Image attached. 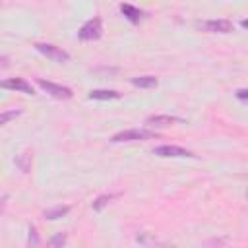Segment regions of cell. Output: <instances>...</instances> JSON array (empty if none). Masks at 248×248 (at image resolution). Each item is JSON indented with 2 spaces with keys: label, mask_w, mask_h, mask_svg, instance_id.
<instances>
[{
  "label": "cell",
  "mask_w": 248,
  "mask_h": 248,
  "mask_svg": "<svg viewBox=\"0 0 248 248\" xmlns=\"http://www.w3.org/2000/svg\"><path fill=\"white\" fill-rule=\"evenodd\" d=\"M157 138L155 130H145V128H132V130H124L118 132L110 138L112 143H120V141H143V140H151Z\"/></svg>",
  "instance_id": "cell-1"
},
{
  "label": "cell",
  "mask_w": 248,
  "mask_h": 248,
  "mask_svg": "<svg viewBox=\"0 0 248 248\" xmlns=\"http://www.w3.org/2000/svg\"><path fill=\"white\" fill-rule=\"evenodd\" d=\"M101 35H103L101 17H91V19H87V21L79 27V31H78V37H79L81 41H97V39H101Z\"/></svg>",
  "instance_id": "cell-2"
},
{
  "label": "cell",
  "mask_w": 248,
  "mask_h": 248,
  "mask_svg": "<svg viewBox=\"0 0 248 248\" xmlns=\"http://www.w3.org/2000/svg\"><path fill=\"white\" fill-rule=\"evenodd\" d=\"M37 85L54 99H70L74 95L70 87L60 85V83H52V81H46V79H37Z\"/></svg>",
  "instance_id": "cell-3"
},
{
  "label": "cell",
  "mask_w": 248,
  "mask_h": 248,
  "mask_svg": "<svg viewBox=\"0 0 248 248\" xmlns=\"http://www.w3.org/2000/svg\"><path fill=\"white\" fill-rule=\"evenodd\" d=\"M35 48H37L41 54H45L46 58L54 60V62H68V60H70V54H68L66 50L54 46V45H48V43H37Z\"/></svg>",
  "instance_id": "cell-4"
},
{
  "label": "cell",
  "mask_w": 248,
  "mask_h": 248,
  "mask_svg": "<svg viewBox=\"0 0 248 248\" xmlns=\"http://www.w3.org/2000/svg\"><path fill=\"white\" fill-rule=\"evenodd\" d=\"M198 29L202 31H207V33H231L234 27L231 21L227 19H211V21H200L196 23Z\"/></svg>",
  "instance_id": "cell-5"
},
{
  "label": "cell",
  "mask_w": 248,
  "mask_h": 248,
  "mask_svg": "<svg viewBox=\"0 0 248 248\" xmlns=\"http://www.w3.org/2000/svg\"><path fill=\"white\" fill-rule=\"evenodd\" d=\"M153 155H157V157H194L188 149H184L180 145H159L153 149Z\"/></svg>",
  "instance_id": "cell-6"
},
{
  "label": "cell",
  "mask_w": 248,
  "mask_h": 248,
  "mask_svg": "<svg viewBox=\"0 0 248 248\" xmlns=\"http://www.w3.org/2000/svg\"><path fill=\"white\" fill-rule=\"evenodd\" d=\"M0 85H2L4 89L21 91V93H25V95H33V93H35V91H33V87H31V83H27L23 78H12V79H4Z\"/></svg>",
  "instance_id": "cell-7"
},
{
  "label": "cell",
  "mask_w": 248,
  "mask_h": 248,
  "mask_svg": "<svg viewBox=\"0 0 248 248\" xmlns=\"http://www.w3.org/2000/svg\"><path fill=\"white\" fill-rule=\"evenodd\" d=\"M180 118H174V116H169V114H155V116H149L145 120L147 126L151 128H165V126H170L172 122H178Z\"/></svg>",
  "instance_id": "cell-8"
},
{
  "label": "cell",
  "mask_w": 248,
  "mask_h": 248,
  "mask_svg": "<svg viewBox=\"0 0 248 248\" xmlns=\"http://www.w3.org/2000/svg\"><path fill=\"white\" fill-rule=\"evenodd\" d=\"M120 12H122L124 17H126L128 21H132V23H140V19H141V16H143V12L138 10V8H134L132 4H120Z\"/></svg>",
  "instance_id": "cell-9"
},
{
  "label": "cell",
  "mask_w": 248,
  "mask_h": 248,
  "mask_svg": "<svg viewBox=\"0 0 248 248\" xmlns=\"http://www.w3.org/2000/svg\"><path fill=\"white\" fill-rule=\"evenodd\" d=\"M120 93L116 91H110V89H91L89 91V99H95V101H110V99H118Z\"/></svg>",
  "instance_id": "cell-10"
},
{
  "label": "cell",
  "mask_w": 248,
  "mask_h": 248,
  "mask_svg": "<svg viewBox=\"0 0 248 248\" xmlns=\"http://www.w3.org/2000/svg\"><path fill=\"white\" fill-rule=\"evenodd\" d=\"M157 78L155 76H140V78H132V85L136 87H141V89H151V87H157Z\"/></svg>",
  "instance_id": "cell-11"
},
{
  "label": "cell",
  "mask_w": 248,
  "mask_h": 248,
  "mask_svg": "<svg viewBox=\"0 0 248 248\" xmlns=\"http://www.w3.org/2000/svg\"><path fill=\"white\" fill-rule=\"evenodd\" d=\"M68 211H70V207H68V205H58V207H54V209H46V211L43 213V217H45V219H48V221H54V219L64 217Z\"/></svg>",
  "instance_id": "cell-12"
},
{
  "label": "cell",
  "mask_w": 248,
  "mask_h": 248,
  "mask_svg": "<svg viewBox=\"0 0 248 248\" xmlns=\"http://www.w3.org/2000/svg\"><path fill=\"white\" fill-rule=\"evenodd\" d=\"M16 165L23 170V172H29V169H31V155L25 151V153H21V155H17L16 157Z\"/></svg>",
  "instance_id": "cell-13"
},
{
  "label": "cell",
  "mask_w": 248,
  "mask_h": 248,
  "mask_svg": "<svg viewBox=\"0 0 248 248\" xmlns=\"http://www.w3.org/2000/svg\"><path fill=\"white\" fill-rule=\"evenodd\" d=\"M114 198H116V194H103V196H99V198L93 202V209H95V211H101V209H103L110 200H114Z\"/></svg>",
  "instance_id": "cell-14"
},
{
  "label": "cell",
  "mask_w": 248,
  "mask_h": 248,
  "mask_svg": "<svg viewBox=\"0 0 248 248\" xmlns=\"http://www.w3.org/2000/svg\"><path fill=\"white\" fill-rule=\"evenodd\" d=\"M48 244L54 246V248H56V246H64V244H66V234H64V232H58L56 236H52V238L48 240Z\"/></svg>",
  "instance_id": "cell-15"
},
{
  "label": "cell",
  "mask_w": 248,
  "mask_h": 248,
  "mask_svg": "<svg viewBox=\"0 0 248 248\" xmlns=\"http://www.w3.org/2000/svg\"><path fill=\"white\" fill-rule=\"evenodd\" d=\"M19 112H21V110H16V108H14V110H8V112H2V114H0V124H6L10 118H16Z\"/></svg>",
  "instance_id": "cell-16"
},
{
  "label": "cell",
  "mask_w": 248,
  "mask_h": 248,
  "mask_svg": "<svg viewBox=\"0 0 248 248\" xmlns=\"http://www.w3.org/2000/svg\"><path fill=\"white\" fill-rule=\"evenodd\" d=\"M29 244H37V231H35V227H29Z\"/></svg>",
  "instance_id": "cell-17"
},
{
  "label": "cell",
  "mask_w": 248,
  "mask_h": 248,
  "mask_svg": "<svg viewBox=\"0 0 248 248\" xmlns=\"http://www.w3.org/2000/svg\"><path fill=\"white\" fill-rule=\"evenodd\" d=\"M236 97H238L240 101H248V89H238V91H236Z\"/></svg>",
  "instance_id": "cell-18"
},
{
  "label": "cell",
  "mask_w": 248,
  "mask_h": 248,
  "mask_svg": "<svg viewBox=\"0 0 248 248\" xmlns=\"http://www.w3.org/2000/svg\"><path fill=\"white\" fill-rule=\"evenodd\" d=\"M240 25H242L244 29H248V19H242V21H240Z\"/></svg>",
  "instance_id": "cell-19"
}]
</instances>
